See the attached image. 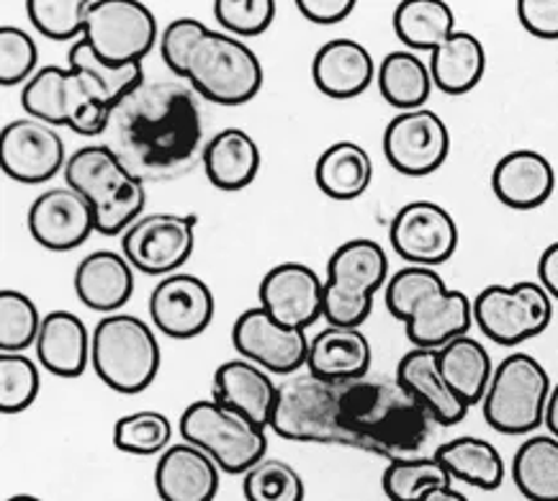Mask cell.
I'll return each instance as SVG.
<instances>
[{"label": "cell", "mask_w": 558, "mask_h": 501, "mask_svg": "<svg viewBox=\"0 0 558 501\" xmlns=\"http://www.w3.org/2000/svg\"><path fill=\"white\" fill-rule=\"evenodd\" d=\"M433 419L397 381L330 383L312 374L278 386L270 429L289 442L348 445L404 461L422 455Z\"/></svg>", "instance_id": "obj_1"}, {"label": "cell", "mask_w": 558, "mask_h": 501, "mask_svg": "<svg viewBox=\"0 0 558 501\" xmlns=\"http://www.w3.org/2000/svg\"><path fill=\"white\" fill-rule=\"evenodd\" d=\"M142 181H170L202 160L196 90L183 81H145L113 109L106 142Z\"/></svg>", "instance_id": "obj_2"}, {"label": "cell", "mask_w": 558, "mask_h": 501, "mask_svg": "<svg viewBox=\"0 0 558 501\" xmlns=\"http://www.w3.org/2000/svg\"><path fill=\"white\" fill-rule=\"evenodd\" d=\"M386 309L407 329L412 347L440 350L466 338L474 325V301L458 289H448L435 268L407 265L389 278L384 289Z\"/></svg>", "instance_id": "obj_3"}, {"label": "cell", "mask_w": 558, "mask_h": 501, "mask_svg": "<svg viewBox=\"0 0 558 501\" xmlns=\"http://www.w3.org/2000/svg\"><path fill=\"white\" fill-rule=\"evenodd\" d=\"M64 185L88 198L96 211V232L104 237H124L126 229L145 217V181L109 145L75 149L64 164Z\"/></svg>", "instance_id": "obj_4"}, {"label": "cell", "mask_w": 558, "mask_h": 501, "mask_svg": "<svg viewBox=\"0 0 558 501\" xmlns=\"http://www.w3.org/2000/svg\"><path fill=\"white\" fill-rule=\"evenodd\" d=\"M175 77L211 103L242 106L260 93L266 73L247 41L204 26L185 49Z\"/></svg>", "instance_id": "obj_5"}, {"label": "cell", "mask_w": 558, "mask_h": 501, "mask_svg": "<svg viewBox=\"0 0 558 501\" xmlns=\"http://www.w3.org/2000/svg\"><path fill=\"white\" fill-rule=\"evenodd\" d=\"M160 342L155 329L134 314H111L93 329L90 368L111 391L134 396L160 374Z\"/></svg>", "instance_id": "obj_6"}, {"label": "cell", "mask_w": 558, "mask_h": 501, "mask_svg": "<svg viewBox=\"0 0 558 501\" xmlns=\"http://www.w3.org/2000/svg\"><path fill=\"white\" fill-rule=\"evenodd\" d=\"M26 117L52 126H70L83 137H101L109 129L113 106L98 85L77 68L47 64L21 90Z\"/></svg>", "instance_id": "obj_7"}, {"label": "cell", "mask_w": 558, "mask_h": 501, "mask_svg": "<svg viewBox=\"0 0 558 501\" xmlns=\"http://www.w3.org/2000/svg\"><path fill=\"white\" fill-rule=\"evenodd\" d=\"M389 257L376 240L342 242L327 260L325 314L332 327L361 329L374 311L376 293L389 283Z\"/></svg>", "instance_id": "obj_8"}, {"label": "cell", "mask_w": 558, "mask_h": 501, "mask_svg": "<svg viewBox=\"0 0 558 501\" xmlns=\"http://www.w3.org/2000/svg\"><path fill=\"white\" fill-rule=\"evenodd\" d=\"M183 442L204 450L221 474L245 476L257 463L266 461L268 432L245 414L221 406L214 399H198L189 404L178 421Z\"/></svg>", "instance_id": "obj_9"}, {"label": "cell", "mask_w": 558, "mask_h": 501, "mask_svg": "<svg viewBox=\"0 0 558 501\" xmlns=\"http://www.w3.org/2000/svg\"><path fill=\"white\" fill-rule=\"evenodd\" d=\"M550 391L554 383L538 357L507 355L495 368L482 401L484 421L499 435H533L546 419Z\"/></svg>", "instance_id": "obj_10"}, {"label": "cell", "mask_w": 558, "mask_h": 501, "mask_svg": "<svg viewBox=\"0 0 558 501\" xmlns=\"http://www.w3.org/2000/svg\"><path fill=\"white\" fill-rule=\"evenodd\" d=\"M554 321V298L538 281L486 285L474 298V325L492 342L518 347L538 338Z\"/></svg>", "instance_id": "obj_11"}, {"label": "cell", "mask_w": 558, "mask_h": 501, "mask_svg": "<svg viewBox=\"0 0 558 501\" xmlns=\"http://www.w3.org/2000/svg\"><path fill=\"white\" fill-rule=\"evenodd\" d=\"M83 39L98 60L113 68L142 64L160 45L155 13L140 0H90Z\"/></svg>", "instance_id": "obj_12"}, {"label": "cell", "mask_w": 558, "mask_h": 501, "mask_svg": "<svg viewBox=\"0 0 558 501\" xmlns=\"http://www.w3.org/2000/svg\"><path fill=\"white\" fill-rule=\"evenodd\" d=\"M196 213H147L121 237V255L137 273L175 276L196 247Z\"/></svg>", "instance_id": "obj_13"}, {"label": "cell", "mask_w": 558, "mask_h": 501, "mask_svg": "<svg viewBox=\"0 0 558 501\" xmlns=\"http://www.w3.org/2000/svg\"><path fill=\"white\" fill-rule=\"evenodd\" d=\"M389 240L393 253L407 265L438 268L458 249V224L446 206L435 200H410L391 219Z\"/></svg>", "instance_id": "obj_14"}, {"label": "cell", "mask_w": 558, "mask_h": 501, "mask_svg": "<svg viewBox=\"0 0 558 501\" xmlns=\"http://www.w3.org/2000/svg\"><path fill=\"white\" fill-rule=\"evenodd\" d=\"M384 155L397 173L425 178L450 155V129L430 109L397 113L384 132Z\"/></svg>", "instance_id": "obj_15"}, {"label": "cell", "mask_w": 558, "mask_h": 501, "mask_svg": "<svg viewBox=\"0 0 558 501\" xmlns=\"http://www.w3.org/2000/svg\"><path fill=\"white\" fill-rule=\"evenodd\" d=\"M310 342L304 329L281 325L263 306L242 311L232 327V345L240 357L278 376H291L306 368Z\"/></svg>", "instance_id": "obj_16"}, {"label": "cell", "mask_w": 558, "mask_h": 501, "mask_svg": "<svg viewBox=\"0 0 558 501\" xmlns=\"http://www.w3.org/2000/svg\"><path fill=\"white\" fill-rule=\"evenodd\" d=\"M0 164L16 183H49L68 164L62 134L47 121L13 119L0 132Z\"/></svg>", "instance_id": "obj_17"}, {"label": "cell", "mask_w": 558, "mask_h": 501, "mask_svg": "<svg viewBox=\"0 0 558 501\" xmlns=\"http://www.w3.org/2000/svg\"><path fill=\"white\" fill-rule=\"evenodd\" d=\"M217 298L209 283L193 273L162 278L149 293V319L170 340H193L209 329Z\"/></svg>", "instance_id": "obj_18"}, {"label": "cell", "mask_w": 558, "mask_h": 501, "mask_svg": "<svg viewBox=\"0 0 558 501\" xmlns=\"http://www.w3.org/2000/svg\"><path fill=\"white\" fill-rule=\"evenodd\" d=\"M26 227L37 245L52 253H70L96 232V211L70 185H54L32 200Z\"/></svg>", "instance_id": "obj_19"}, {"label": "cell", "mask_w": 558, "mask_h": 501, "mask_svg": "<svg viewBox=\"0 0 558 501\" xmlns=\"http://www.w3.org/2000/svg\"><path fill=\"white\" fill-rule=\"evenodd\" d=\"M257 298L281 325L306 332L325 314V281L310 265L281 262L260 278Z\"/></svg>", "instance_id": "obj_20"}, {"label": "cell", "mask_w": 558, "mask_h": 501, "mask_svg": "<svg viewBox=\"0 0 558 501\" xmlns=\"http://www.w3.org/2000/svg\"><path fill=\"white\" fill-rule=\"evenodd\" d=\"M410 396L422 406V412L433 419V425L456 427L466 419L469 406L456 396L438 368V353L435 350L412 347L397 363V378H393Z\"/></svg>", "instance_id": "obj_21"}, {"label": "cell", "mask_w": 558, "mask_h": 501, "mask_svg": "<svg viewBox=\"0 0 558 501\" xmlns=\"http://www.w3.org/2000/svg\"><path fill=\"white\" fill-rule=\"evenodd\" d=\"M211 399L227 410L245 414L255 425L270 429L278 404V386L260 365L250 363L245 357H234L214 370Z\"/></svg>", "instance_id": "obj_22"}, {"label": "cell", "mask_w": 558, "mask_h": 501, "mask_svg": "<svg viewBox=\"0 0 558 501\" xmlns=\"http://www.w3.org/2000/svg\"><path fill=\"white\" fill-rule=\"evenodd\" d=\"M492 191L507 209L533 211L554 196L556 170L535 149H512L492 170Z\"/></svg>", "instance_id": "obj_23"}, {"label": "cell", "mask_w": 558, "mask_h": 501, "mask_svg": "<svg viewBox=\"0 0 558 501\" xmlns=\"http://www.w3.org/2000/svg\"><path fill=\"white\" fill-rule=\"evenodd\" d=\"M221 486V468L191 442L170 445L157 457L155 489L162 501H214Z\"/></svg>", "instance_id": "obj_24"}, {"label": "cell", "mask_w": 558, "mask_h": 501, "mask_svg": "<svg viewBox=\"0 0 558 501\" xmlns=\"http://www.w3.org/2000/svg\"><path fill=\"white\" fill-rule=\"evenodd\" d=\"M371 363H374V350L363 329L327 325L310 342L306 374L330 383L363 381Z\"/></svg>", "instance_id": "obj_25"}, {"label": "cell", "mask_w": 558, "mask_h": 501, "mask_svg": "<svg viewBox=\"0 0 558 501\" xmlns=\"http://www.w3.org/2000/svg\"><path fill=\"white\" fill-rule=\"evenodd\" d=\"M378 64L361 41L330 39L317 49L312 60V81L327 98H357L376 81Z\"/></svg>", "instance_id": "obj_26"}, {"label": "cell", "mask_w": 558, "mask_h": 501, "mask_svg": "<svg viewBox=\"0 0 558 501\" xmlns=\"http://www.w3.org/2000/svg\"><path fill=\"white\" fill-rule=\"evenodd\" d=\"M75 296L90 311L119 314L124 309L134 293V268L121 253L113 249H96L77 262L75 276Z\"/></svg>", "instance_id": "obj_27"}, {"label": "cell", "mask_w": 558, "mask_h": 501, "mask_svg": "<svg viewBox=\"0 0 558 501\" xmlns=\"http://www.w3.org/2000/svg\"><path fill=\"white\" fill-rule=\"evenodd\" d=\"M93 332L77 314L68 309L49 311L34 345L37 363L57 378H81L90 365Z\"/></svg>", "instance_id": "obj_28"}, {"label": "cell", "mask_w": 558, "mask_h": 501, "mask_svg": "<svg viewBox=\"0 0 558 501\" xmlns=\"http://www.w3.org/2000/svg\"><path fill=\"white\" fill-rule=\"evenodd\" d=\"M202 164L214 188L234 193L245 191L255 181L260 173L263 155L253 134L240 126H227L206 142Z\"/></svg>", "instance_id": "obj_29"}, {"label": "cell", "mask_w": 558, "mask_h": 501, "mask_svg": "<svg viewBox=\"0 0 558 501\" xmlns=\"http://www.w3.org/2000/svg\"><path fill=\"white\" fill-rule=\"evenodd\" d=\"M374 181V160L357 142H335L317 157L314 183L332 200H355Z\"/></svg>", "instance_id": "obj_30"}, {"label": "cell", "mask_w": 558, "mask_h": 501, "mask_svg": "<svg viewBox=\"0 0 558 501\" xmlns=\"http://www.w3.org/2000/svg\"><path fill=\"white\" fill-rule=\"evenodd\" d=\"M435 353H438L440 374L450 389L456 391V396L469 410L474 404H482L486 391H489L492 376H495V363H492V355L484 347V342L466 334V338L448 342L446 347L435 350Z\"/></svg>", "instance_id": "obj_31"}, {"label": "cell", "mask_w": 558, "mask_h": 501, "mask_svg": "<svg viewBox=\"0 0 558 501\" xmlns=\"http://www.w3.org/2000/svg\"><path fill=\"white\" fill-rule=\"evenodd\" d=\"M433 455L446 465L453 481L469 484L482 491H497L505 484V457L484 438H474V435L453 438L442 442Z\"/></svg>", "instance_id": "obj_32"}, {"label": "cell", "mask_w": 558, "mask_h": 501, "mask_svg": "<svg viewBox=\"0 0 558 501\" xmlns=\"http://www.w3.org/2000/svg\"><path fill=\"white\" fill-rule=\"evenodd\" d=\"M376 85L386 103L393 106L399 113L425 109L435 88L430 62H425L410 49H397L378 62Z\"/></svg>", "instance_id": "obj_33"}, {"label": "cell", "mask_w": 558, "mask_h": 501, "mask_svg": "<svg viewBox=\"0 0 558 501\" xmlns=\"http://www.w3.org/2000/svg\"><path fill=\"white\" fill-rule=\"evenodd\" d=\"M435 88L448 96H463L474 90L486 73V49L478 37L456 32L430 54Z\"/></svg>", "instance_id": "obj_34"}, {"label": "cell", "mask_w": 558, "mask_h": 501, "mask_svg": "<svg viewBox=\"0 0 558 501\" xmlns=\"http://www.w3.org/2000/svg\"><path fill=\"white\" fill-rule=\"evenodd\" d=\"M393 32L410 52H435L456 34V13L442 0H404L393 11Z\"/></svg>", "instance_id": "obj_35"}, {"label": "cell", "mask_w": 558, "mask_h": 501, "mask_svg": "<svg viewBox=\"0 0 558 501\" xmlns=\"http://www.w3.org/2000/svg\"><path fill=\"white\" fill-rule=\"evenodd\" d=\"M512 481L527 501H558V440L531 435L512 457Z\"/></svg>", "instance_id": "obj_36"}, {"label": "cell", "mask_w": 558, "mask_h": 501, "mask_svg": "<svg viewBox=\"0 0 558 501\" xmlns=\"http://www.w3.org/2000/svg\"><path fill=\"white\" fill-rule=\"evenodd\" d=\"M450 474L435 455L404 457L386 463L381 489L389 501H422L427 493L450 486Z\"/></svg>", "instance_id": "obj_37"}, {"label": "cell", "mask_w": 558, "mask_h": 501, "mask_svg": "<svg viewBox=\"0 0 558 501\" xmlns=\"http://www.w3.org/2000/svg\"><path fill=\"white\" fill-rule=\"evenodd\" d=\"M173 421L168 414L155 410L132 412L113 425V445L126 455L160 457L173 445Z\"/></svg>", "instance_id": "obj_38"}, {"label": "cell", "mask_w": 558, "mask_h": 501, "mask_svg": "<svg viewBox=\"0 0 558 501\" xmlns=\"http://www.w3.org/2000/svg\"><path fill=\"white\" fill-rule=\"evenodd\" d=\"M68 64L70 68L83 70V73L98 85V90L104 93V98L109 100L113 109H117L129 93L137 90L140 85L147 81L145 68H142V64H129V68H113V64H106L104 60H98V57L93 54V49L88 47V41L85 39L73 41V47H70V54H68Z\"/></svg>", "instance_id": "obj_39"}, {"label": "cell", "mask_w": 558, "mask_h": 501, "mask_svg": "<svg viewBox=\"0 0 558 501\" xmlns=\"http://www.w3.org/2000/svg\"><path fill=\"white\" fill-rule=\"evenodd\" d=\"M39 306L24 291H0V353H24L37 345L41 332Z\"/></svg>", "instance_id": "obj_40"}, {"label": "cell", "mask_w": 558, "mask_h": 501, "mask_svg": "<svg viewBox=\"0 0 558 501\" xmlns=\"http://www.w3.org/2000/svg\"><path fill=\"white\" fill-rule=\"evenodd\" d=\"M242 493L247 501H304V478L293 465L266 457L242 476Z\"/></svg>", "instance_id": "obj_41"}, {"label": "cell", "mask_w": 558, "mask_h": 501, "mask_svg": "<svg viewBox=\"0 0 558 501\" xmlns=\"http://www.w3.org/2000/svg\"><path fill=\"white\" fill-rule=\"evenodd\" d=\"M90 0H26V16L41 37L81 41Z\"/></svg>", "instance_id": "obj_42"}, {"label": "cell", "mask_w": 558, "mask_h": 501, "mask_svg": "<svg viewBox=\"0 0 558 501\" xmlns=\"http://www.w3.org/2000/svg\"><path fill=\"white\" fill-rule=\"evenodd\" d=\"M41 389L39 363L26 353H0V412L21 414Z\"/></svg>", "instance_id": "obj_43"}, {"label": "cell", "mask_w": 558, "mask_h": 501, "mask_svg": "<svg viewBox=\"0 0 558 501\" xmlns=\"http://www.w3.org/2000/svg\"><path fill=\"white\" fill-rule=\"evenodd\" d=\"M39 70V47L32 34L9 24L0 28V85H26Z\"/></svg>", "instance_id": "obj_44"}, {"label": "cell", "mask_w": 558, "mask_h": 501, "mask_svg": "<svg viewBox=\"0 0 558 501\" xmlns=\"http://www.w3.org/2000/svg\"><path fill=\"white\" fill-rule=\"evenodd\" d=\"M214 19L238 39L260 37L274 24L276 3L274 0H217Z\"/></svg>", "instance_id": "obj_45"}, {"label": "cell", "mask_w": 558, "mask_h": 501, "mask_svg": "<svg viewBox=\"0 0 558 501\" xmlns=\"http://www.w3.org/2000/svg\"><path fill=\"white\" fill-rule=\"evenodd\" d=\"M202 28H204V21L183 16V19L170 21V24L166 26V32L160 34V57L173 75H178L185 49H189L193 37H196Z\"/></svg>", "instance_id": "obj_46"}, {"label": "cell", "mask_w": 558, "mask_h": 501, "mask_svg": "<svg viewBox=\"0 0 558 501\" xmlns=\"http://www.w3.org/2000/svg\"><path fill=\"white\" fill-rule=\"evenodd\" d=\"M518 19L535 39H558V0H520Z\"/></svg>", "instance_id": "obj_47"}, {"label": "cell", "mask_w": 558, "mask_h": 501, "mask_svg": "<svg viewBox=\"0 0 558 501\" xmlns=\"http://www.w3.org/2000/svg\"><path fill=\"white\" fill-rule=\"evenodd\" d=\"M296 11L317 26H335L355 11V0H296Z\"/></svg>", "instance_id": "obj_48"}, {"label": "cell", "mask_w": 558, "mask_h": 501, "mask_svg": "<svg viewBox=\"0 0 558 501\" xmlns=\"http://www.w3.org/2000/svg\"><path fill=\"white\" fill-rule=\"evenodd\" d=\"M538 283L558 301V242H550L538 257Z\"/></svg>", "instance_id": "obj_49"}, {"label": "cell", "mask_w": 558, "mask_h": 501, "mask_svg": "<svg viewBox=\"0 0 558 501\" xmlns=\"http://www.w3.org/2000/svg\"><path fill=\"white\" fill-rule=\"evenodd\" d=\"M543 427L548 429V435H554L558 440V383L554 386L548 396V406H546V419H543Z\"/></svg>", "instance_id": "obj_50"}, {"label": "cell", "mask_w": 558, "mask_h": 501, "mask_svg": "<svg viewBox=\"0 0 558 501\" xmlns=\"http://www.w3.org/2000/svg\"><path fill=\"white\" fill-rule=\"evenodd\" d=\"M422 501H471V499L466 497V493L453 489V486H442V489H435L427 493Z\"/></svg>", "instance_id": "obj_51"}, {"label": "cell", "mask_w": 558, "mask_h": 501, "mask_svg": "<svg viewBox=\"0 0 558 501\" xmlns=\"http://www.w3.org/2000/svg\"><path fill=\"white\" fill-rule=\"evenodd\" d=\"M5 501H41V499L34 497V493H13V497L5 499Z\"/></svg>", "instance_id": "obj_52"}]
</instances>
